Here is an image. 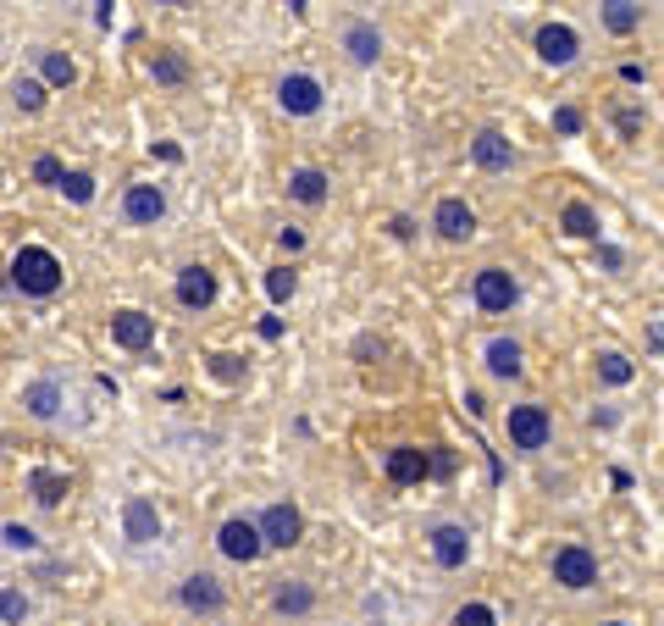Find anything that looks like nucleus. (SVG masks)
I'll return each mask as SVG.
<instances>
[{"mask_svg":"<svg viewBox=\"0 0 664 626\" xmlns=\"http://www.w3.org/2000/svg\"><path fill=\"white\" fill-rule=\"evenodd\" d=\"M61 277L67 272H61V261L45 250V244H23V250L12 255V283L23 294H34V300H50V294L61 289Z\"/></svg>","mask_w":664,"mask_h":626,"instance_id":"f257e3e1","label":"nucleus"},{"mask_svg":"<svg viewBox=\"0 0 664 626\" xmlns=\"http://www.w3.org/2000/svg\"><path fill=\"white\" fill-rule=\"evenodd\" d=\"M554 582L565 593L598 588V554L587 549V543H559V549H554Z\"/></svg>","mask_w":664,"mask_h":626,"instance_id":"f03ea898","label":"nucleus"},{"mask_svg":"<svg viewBox=\"0 0 664 626\" xmlns=\"http://www.w3.org/2000/svg\"><path fill=\"white\" fill-rule=\"evenodd\" d=\"M504 433H510L515 449L537 455V449H548V438H554V422H548L543 405H510V416H504Z\"/></svg>","mask_w":664,"mask_h":626,"instance_id":"7ed1b4c3","label":"nucleus"},{"mask_svg":"<svg viewBox=\"0 0 664 626\" xmlns=\"http://www.w3.org/2000/svg\"><path fill=\"white\" fill-rule=\"evenodd\" d=\"M471 300L482 305L487 316H504V311H515V300H521V283H515L504 266H482L476 283H471Z\"/></svg>","mask_w":664,"mask_h":626,"instance_id":"20e7f679","label":"nucleus"},{"mask_svg":"<svg viewBox=\"0 0 664 626\" xmlns=\"http://www.w3.org/2000/svg\"><path fill=\"white\" fill-rule=\"evenodd\" d=\"M216 549H222L227 560H238V566H249V560H261V549H266V538H261V521H244V516L222 521V532H216Z\"/></svg>","mask_w":664,"mask_h":626,"instance_id":"39448f33","label":"nucleus"},{"mask_svg":"<svg viewBox=\"0 0 664 626\" xmlns=\"http://www.w3.org/2000/svg\"><path fill=\"white\" fill-rule=\"evenodd\" d=\"M321 100H327V89H321L310 73L277 78V106H283L288 117H310V111H321Z\"/></svg>","mask_w":664,"mask_h":626,"instance_id":"423d86ee","label":"nucleus"},{"mask_svg":"<svg viewBox=\"0 0 664 626\" xmlns=\"http://www.w3.org/2000/svg\"><path fill=\"white\" fill-rule=\"evenodd\" d=\"M532 45H537V61H548V67H570L581 56V34L570 23H543Z\"/></svg>","mask_w":664,"mask_h":626,"instance_id":"0eeeda50","label":"nucleus"},{"mask_svg":"<svg viewBox=\"0 0 664 626\" xmlns=\"http://www.w3.org/2000/svg\"><path fill=\"white\" fill-rule=\"evenodd\" d=\"M261 538H266V549H294V543L305 538V516H299L294 505H266L261 510Z\"/></svg>","mask_w":664,"mask_h":626,"instance_id":"6e6552de","label":"nucleus"},{"mask_svg":"<svg viewBox=\"0 0 664 626\" xmlns=\"http://www.w3.org/2000/svg\"><path fill=\"white\" fill-rule=\"evenodd\" d=\"M178 599H183V610H189V615H222L227 593H222V582H216L211 571H194V577H183Z\"/></svg>","mask_w":664,"mask_h":626,"instance_id":"1a4fd4ad","label":"nucleus"},{"mask_svg":"<svg viewBox=\"0 0 664 626\" xmlns=\"http://www.w3.org/2000/svg\"><path fill=\"white\" fill-rule=\"evenodd\" d=\"M432 560H438L443 571H460L465 560H471V532L454 527V521H443V527H432Z\"/></svg>","mask_w":664,"mask_h":626,"instance_id":"9d476101","label":"nucleus"},{"mask_svg":"<svg viewBox=\"0 0 664 626\" xmlns=\"http://www.w3.org/2000/svg\"><path fill=\"white\" fill-rule=\"evenodd\" d=\"M111 338H117L122 350H133V355L150 350V344H155V316L150 311H133V305H128V311L111 316Z\"/></svg>","mask_w":664,"mask_h":626,"instance_id":"9b49d317","label":"nucleus"},{"mask_svg":"<svg viewBox=\"0 0 664 626\" xmlns=\"http://www.w3.org/2000/svg\"><path fill=\"white\" fill-rule=\"evenodd\" d=\"M471 161H476L482 172H510V167H515V145H510V139H504L498 128H482V133L471 139Z\"/></svg>","mask_w":664,"mask_h":626,"instance_id":"f8f14e48","label":"nucleus"},{"mask_svg":"<svg viewBox=\"0 0 664 626\" xmlns=\"http://www.w3.org/2000/svg\"><path fill=\"white\" fill-rule=\"evenodd\" d=\"M432 228H438L449 244H465V239L476 233V211H471L465 200H454V194H449V200H438V211H432Z\"/></svg>","mask_w":664,"mask_h":626,"instance_id":"ddd939ff","label":"nucleus"},{"mask_svg":"<svg viewBox=\"0 0 664 626\" xmlns=\"http://www.w3.org/2000/svg\"><path fill=\"white\" fill-rule=\"evenodd\" d=\"M122 532H128V543H155L161 538V510L144 494H133L128 505H122Z\"/></svg>","mask_w":664,"mask_h":626,"instance_id":"4468645a","label":"nucleus"},{"mask_svg":"<svg viewBox=\"0 0 664 626\" xmlns=\"http://www.w3.org/2000/svg\"><path fill=\"white\" fill-rule=\"evenodd\" d=\"M122 217L139 222V228H150V222L166 217V194L155 189V183H133V189L122 194Z\"/></svg>","mask_w":664,"mask_h":626,"instance_id":"2eb2a0df","label":"nucleus"},{"mask_svg":"<svg viewBox=\"0 0 664 626\" xmlns=\"http://www.w3.org/2000/svg\"><path fill=\"white\" fill-rule=\"evenodd\" d=\"M344 50H349L355 67H377V61H382V28L366 23V17H355V23L344 28Z\"/></svg>","mask_w":664,"mask_h":626,"instance_id":"dca6fc26","label":"nucleus"},{"mask_svg":"<svg viewBox=\"0 0 664 626\" xmlns=\"http://www.w3.org/2000/svg\"><path fill=\"white\" fill-rule=\"evenodd\" d=\"M211 300H216V272H211V266H183V272H178V305L205 311Z\"/></svg>","mask_w":664,"mask_h":626,"instance_id":"f3484780","label":"nucleus"},{"mask_svg":"<svg viewBox=\"0 0 664 626\" xmlns=\"http://www.w3.org/2000/svg\"><path fill=\"white\" fill-rule=\"evenodd\" d=\"M61 399H67V394H61L56 377H39V383H28V388H23V410L34 416V422H56Z\"/></svg>","mask_w":664,"mask_h":626,"instance_id":"a211bd4d","label":"nucleus"},{"mask_svg":"<svg viewBox=\"0 0 664 626\" xmlns=\"http://www.w3.org/2000/svg\"><path fill=\"white\" fill-rule=\"evenodd\" d=\"M427 471H432L427 449H410V444L388 449V482H427Z\"/></svg>","mask_w":664,"mask_h":626,"instance_id":"6ab92c4d","label":"nucleus"},{"mask_svg":"<svg viewBox=\"0 0 664 626\" xmlns=\"http://www.w3.org/2000/svg\"><path fill=\"white\" fill-rule=\"evenodd\" d=\"M559 228H565L570 239H598V211L587 200H570L565 211H559Z\"/></svg>","mask_w":664,"mask_h":626,"instance_id":"aec40b11","label":"nucleus"},{"mask_svg":"<svg viewBox=\"0 0 664 626\" xmlns=\"http://www.w3.org/2000/svg\"><path fill=\"white\" fill-rule=\"evenodd\" d=\"M288 194H294L299 205H321V200H327V172H321V167H299L294 178H288Z\"/></svg>","mask_w":664,"mask_h":626,"instance_id":"412c9836","label":"nucleus"},{"mask_svg":"<svg viewBox=\"0 0 664 626\" xmlns=\"http://www.w3.org/2000/svg\"><path fill=\"white\" fill-rule=\"evenodd\" d=\"M487 372L521 377V344H515V338H493V344H487Z\"/></svg>","mask_w":664,"mask_h":626,"instance_id":"4be33fe9","label":"nucleus"},{"mask_svg":"<svg viewBox=\"0 0 664 626\" xmlns=\"http://www.w3.org/2000/svg\"><path fill=\"white\" fill-rule=\"evenodd\" d=\"M272 604L283 615H310L316 610V588H310V582H283V588L272 593Z\"/></svg>","mask_w":664,"mask_h":626,"instance_id":"5701e85b","label":"nucleus"},{"mask_svg":"<svg viewBox=\"0 0 664 626\" xmlns=\"http://www.w3.org/2000/svg\"><path fill=\"white\" fill-rule=\"evenodd\" d=\"M598 17H604V28H609V34H620V39L642 28V6H631V0H609Z\"/></svg>","mask_w":664,"mask_h":626,"instance_id":"b1692460","label":"nucleus"},{"mask_svg":"<svg viewBox=\"0 0 664 626\" xmlns=\"http://www.w3.org/2000/svg\"><path fill=\"white\" fill-rule=\"evenodd\" d=\"M39 73H45L50 89L78 84V67H72V56H61V50H39Z\"/></svg>","mask_w":664,"mask_h":626,"instance_id":"393cba45","label":"nucleus"},{"mask_svg":"<svg viewBox=\"0 0 664 626\" xmlns=\"http://www.w3.org/2000/svg\"><path fill=\"white\" fill-rule=\"evenodd\" d=\"M28 494L45 510H56L61 499H67V477H61V471H34V477H28Z\"/></svg>","mask_w":664,"mask_h":626,"instance_id":"a878e982","label":"nucleus"},{"mask_svg":"<svg viewBox=\"0 0 664 626\" xmlns=\"http://www.w3.org/2000/svg\"><path fill=\"white\" fill-rule=\"evenodd\" d=\"M598 377H604L609 388H626L631 377H637V366H631V355H620V350H598Z\"/></svg>","mask_w":664,"mask_h":626,"instance_id":"bb28decb","label":"nucleus"},{"mask_svg":"<svg viewBox=\"0 0 664 626\" xmlns=\"http://www.w3.org/2000/svg\"><path fill=\"white\" fill-rule=\"evenodd\" d=\"M150 73H155V84H189V61H183L178 50H155Z\"/></svg>","mask_w":664,"mask_h":626,"instance_id":"cd10ccee","label":"nucleus"},{"mask_svg":"<svg viewBox=\"0 0 664 626\" xmlns=\"http://www.w3.org/2000/svg\"><path fill=\"white\" fill-rule=\"evenodd\" d=\"M12 100L34 117V111H45V100H50V84L45 78H17V89H12Z\"/></svg>","mask_w":664,"mask_h":626,"instance_id":"c85d7f7f","label":"nucleus"},{"mask_svg":"<svg viewBox=\"0 0 664 626\" xmlns=\"http://www.w3.org/2000/svg\"><path fill=\"white\" fill-rule=\"evenodd\" d=\"M294 289H299L294 266H272V272H266V294H272L277 305H283V300H294Z\"/></svg>","mask_w":664,"mask_h":626,"instance_id":"c756f323","label":"nucleus"},{"mask_svg":"<svg viewBox=\"0 0 664 626\" xmlns=\"http://www.w3.org/2000/svg\"><path fill=\"white\" fill-rule=\"evenodd\" d=\"M454 626H498V610L493 604H460V610H454Z\"/></svg>","mask_w":664,"mask_h":626,"instance_id":"7c9ffc66","label":"nucleus"},{"mask_svg":"<svg viewBox=\"0 0 664 626\" xmlns=\"http://www.w3.org/2000/svg\"><path fill=\"white\" fill-rule=\"evenodd\" d=\"M61 194H67L72 205H89V200H95V178H89V172H67V183H61Z\"/></svg>","mask_w":664,"mask_h":626,"instance_id":"2f4dec72","label":"nucleus"},{"mask_svg":"<svg viewBox=\"0 0 664 626\" xmlns=\"http://www.w3.org/2000/svg\"><path fill=\"white\" fill-rule=\"evenodd\" d=\"M23 615H28V599L17 588H0V621L6 626H23Z\"/></svg>","mask_w":664,"mask_h":626,"instance_id":"473e14b6","label":"nucleus"},{"mask_svg":"<svg viewBox=\"0 0 664 626\" xmlns=\"http://www.w3.org/2000/svg\"><path fill=\"white\" fill-rule=\"evenodd\" d=\"M34 178L45 183V189H61V183H67V167H61L56 156H39V161H34Z\"/></svg>","mask_w":664,"mask_h":626,"instance_id":"72a5a7b5","label":"nucleus"},{"mask_svg":"<svg viewBox=\"0 0 664 626\" xmlns=\"http://www.w3.org/2000/svg\"><path fill=\"white\" fill-rule=\"evenodd\" d=\"M211 372L222 377V383H238V377H244V361H238V355H211Z\"/></svg>","mask_w":664,"mask_h":626,"instance_id":"f704fd0d","label":"nucleus"},{"mask_svg":"<svg viewBox=\"0 0 664 626\" xmlns=\"http://www.w3.org/2000/svg\"><path fill=\"white\" fill-rule=\"evenodd\" d=\"M0 538H6V549H34V532H28V527H0Z\"/></svg>","mask_w":664,"mask_h":626,"instance_id":"c9c22d12","label":"nucleus"},{"mask_svg":"<svg viewBox=\"0 0 664 626\" xmlns=\"http://www.w3.org/2000/svg\"><path fill=\"white\" fill-rule=\"evenodd\" d=\"M554 128H559V133H581V111H576V106H559V111H554Z\"/></svg>","mask_w":664,"mask_h":626,"instance_id":"e433bc0d","label":"nucleus"},{"mask_svg":"<svg viewBox=\"0 0 664 626\" xmlns=\"http://www.w3.org/2000/svg\"><path fill=\"white\" fill-rule=\"evenodd\" d=\"M598 261H604V266H609V272H620V266H626V255H620V250H615V244H598Z\"/></svg>","mask_w":664,"mask_h":626,"instance_id":"4c0bfd02","label":"nucleus"},{"mask_svg":"<svg viewBox=\"0 0 664 626\" xmlns=\"http://www.w3.org/2000/svg\"><path fill=\"white\" fill-rule=\"evenodd\" d=\"M283 250H288V255L305 250V233H299V228H283Z\"/></svg>","mask_w":664,"mask_h":626,"instance_id":"58836bf2","label":"nucleus"},{"mask_svg":"<svg viewBox=\"0 0 664 626\" xmlns=\"http://www.w3.org/2000/svg\"><path fill=\"white\" fill-rule=\"evenodd\" d=\"M598 626H626V621H598Z\"/></svg>","mask_w":664,"mask_h":626,"instance_id":"ea45409f","label":"nucleus"}]
</instances>
